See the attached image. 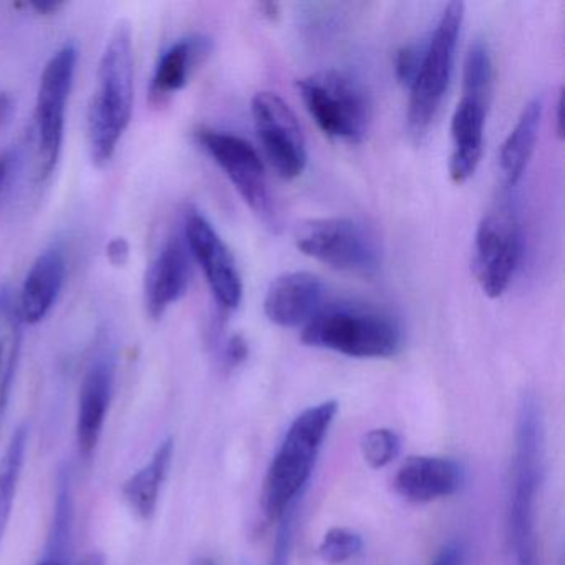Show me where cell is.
Returning a JSON list of instances; mask_svg holds the SVG:
<instances>
[{
	"instance_id": "5b68a950",
	"label": "cell",
	"mask_w": 565,
	"mask_h": 565,
	"mask_svg": "<svg viewBox=\"0 0 565 565\" xmlns=\"http://www.w3.org/2000/svg\"><path fill=\"white\" fill-rule=\"evenodd\" d=\"M300 97L317 127L333 140L362 143L372 125V98L345 71H320L299 82Z\"/></svg>"
},
{
	"instance_id": "8992f818",
	"label": "cell",
	"mask_w": 565,
	"mask_h": 565,
	"mask_svg": "<svg viewBox=\"0 0 565 565\" xmlns=\"http://www.w3.org/2000/svg\"><path fill=\"white\" fill-rule=\"evenodd\" d=\"M465 21V4L449 2L441 19L426 42L425 58L415 84L409 88L408 131L415 140H422L435 121L448 92L455 71L456 49Z\"/></svg>"
},
{
	"instance_id": "4dcf8cb0",
	"label": "cell",
	"mask_w": 565,
	"mask_h": 565,
	"mask_svg": "<svg viewBox=\"0 0 565 565\" xmlns=\"http://www.w3.org/2000/svg\"><path fill=\"white\" fill-rule=\"evenodd\" d=\"M429 565H466V548L461 542L452 541L439 548Z\"/></svg>"
},
{
	"instance_id": "e575fe53",
	"label": "cell",
	"mask_w": 565,
	"mask_h": 565,
	"mask_svg": "<svg viewBox=\"0 0 565 565\" xmlns=\"http://www.w3.org/2000/svg\"><path fill=\"white\" fill-rule=\"evenodd\" d=\"M12 114H14V98L8 92L0 90V128L11 121Z\"/></svg>"
},
{
	"instance_id": "d4e9b609",
	"label": "cell",
	"mask_w": 565,
	"mask_h": 565,
	"mask_svg": "<svg viewBox=\"0 0 565 565\" xmlns=\"http://www.w3.org/2000/svg\"><path fill=\"white\" fill-rule=\"evenodd\" d=\"M360 448L363 458L373 469H382L399 455L402 439L393 429L376 428L363 436Z\"/></svg>"
},
{
	"instance_id": "d6986e66",
	"label": "cell",
	"mask_w": 565,
	"mask_h": 565,
	"mask_svg": "<svg viewBox=\"0 0 565 565\" xmlns=\"http://www.w3.org/2000/svg\"><path fill=\"white\" fill-rule=\"evenodd\" d=\"M488 105V102L462 95L452 114L451 137L455 148L449 160L452 183H466L481 163Z\"/></svg>"
},
{
	"instance_id": "9c48e42d",
	"label": "cell",
	"mask_w": 565,
	"mask_h": 565,
	"mask_svg": "<svg viewBox=\"0 0 565 565\" xmlns=\"http://www.w3.org/2000/svg\"><path fill=\"white\" fill-rule=\"evenodd\" d=\"M78 51L74 44L58 49L45 64L35 102V143L39 178L51 177L61 160L65 114L77 72Z\"/></svg>"
},
{
	"instance_id": "83f0119b",
	"label": "cell",
	"mask_w": 565,
	"mask_h": 565,
	"mask_svg": "<svg viewBox=\"0 0 565 565\" xmlns=\"http://www.w3.org/2000/svg\"><path fill=\"white\" fill-rule=\"evenodd\" d=\"M297 504V502H296ZM296 504L290 505L277 525L276 541H274L273 554L269 565H289L290 551H292L294 525H296Z\"/></svg>"
},
{
	"instance_id": "f546056e",
	"label": "cell",
	"mask_w": 565,
	"mask_h": 565,
	"mask_svg": "<svg viewBox=\"0 0 565 565\" xmlns=\"http://www.w3.org/2000/svg\"><path fill=\"white\" fill-rule=\"evenodd\" d=\"M247 356H249V347L243 335H233L224 343L223 355H221L224 369H237L246 362Z\"/></svg>"
},
{
	"instance_id": "3957f363",
	"label": "cell",
	"mask_w": 565,
	"mask_h": 565,
	"mask_svg": "<svg viewBox=\"0 0 565 565\" xmlns=\"http://www.w3.org/2000/svg\"><path fill=\"white\" fill-rule=\"evenodd\" d=\"M398 320L365 303H330L303 327L302 342L352 359H390L403 349Z\"/></svg>"
},
{
	"instance_id": "ffe728a7",
	"label": "cell",
	"mask_w": 565,
	"mask_h": 565,
	"mask_svg": "<svg viewBox=\"0 0 565 565\" xmlns=\"http://www.w3.org/2000/svg\"><path fill=\"white\" fill-rule=\"evenodd\" d=\"M173 455L174 439L167 438L160 443L157 451L151 456L150 462L125 481V501L128 502L131 511L143 521H150L157 511L161 486L170 472Z\"/></svg>"
},
{
	"instance_id": "2e32d148",
	"label": "cell",
	"mask_w": 565,
	"mask_h": 565,
	"mask_svg": "<svg viewBox=\"0 0 565 565\" xmlns=\"http://www.w3.org/2000/svg\"><path fill=\"white\" fill-rule=\"evenodd\" d=\"M465 482L462 466L441 456H409L395 476V489L403 499L416 504L449 498Z\"/></svg>"
},
{
	"instance_id": "ba28073f",
	"label": "cell",
	"mask_w": 565,
	"mask_h": 565,
	"mask_svg": "<svg viewBox=\"0 0 565 565\" xmlns=\"http://www.w3.org/2000/svg\"><path fill=\"white\" fill-rule=\"evenodd\" d=\"M522 226L509 201L495 204L479 223L472 270L484 296L499 299L511 286L522 259Z\"/></svg>"
},
{
	"instance_id": "6da1fadb",
	"label": "cell",
	"mask_w": 565,
	"mask_h": 565,
	"mask_svg": "<svg viewBox=\"0 0 565 565\" xmlns=\"http://www.w3.org/2000/svg\"><path fill=\"white\" fill-rule=\"evenodd\" d=\"M134 32L128 22L115 25L102 54L97 87L88 107V150L95 167L110 163L134 115Z\"/></svg>"
},
{
	"instance_id": "cb8c5ba5",
	"label": "cell",
	"mask_w": 565,
	"mask_h": 565,
	"mask_svg": "<svg viewBox=\"0 0 565 565\" xmlns=\"http://www.w3.org/2000/svg\"><path fill=\"white\" fill-rule=\"evenodd\" d=\"M492 78H494V67H492L491 51L484 42H475L469 47L468 55H466L465 72H462V95L489 104Z\"/></svg>"
},
{
	"instance_id": "7c38bea8",
	"label": "cell",
	"mask_w": 565,
	"mask_h": 565,
	"mask_svg": "<svg viewBox=\"0 0 565 565\" xmlns=\"http://www.w3.org/2000/svg\"><path fill=\"white\" fill-rule=\"evenodd\" d=\"M183 236L191 257L206 277L217 306L226 312L236 310L243 300V279L236 259L223 237L198 210L186 211Z\"/></svg>"
},
{
	"instance_id": "603a6c76",
	"label": "cell",
	"mask_w": 565,
	"mask_h": 565,
	"mask_svg": "<svg viewBox=\"0 0 565 565\" xmlns=\"http://www.w3.org/2000/svg\"><path fill=\"white\" fill-rule=\"evenodd\" d=\"M28 439V426H19L6 448L4 456H0V542L4 539L9 519H11L19 479H21L22 468H24Z\"/></svg>"
},
{
	"instance_id": "74e56055",
	"label": "cell",
	"mask_w": 565,
	"mask_h": 565,
	"mask_svg": "<svg viewBox=\"0 0 565 565\" xmlns=\"http://www.w3.org/2000/svg\"><path fill=\"white\" fill-rule=\"evenodd\" d=\"M196 565H216V564H214V562L211 561V558H201V561L198 562Z\"/></svg>"
},
{
	"instance_id": "f1b7e54d",
	"label": "cell",
	"mask_w": 565,
	"mask_h": 565,
	"mask_svg": "<svg viewBox=\"0 0 565 565\" xmlns=\"http://www.w3.org/2000/svg\"><path fill=\"white\" fill-rule=\"evenodd\" d=\"M21 167V154L15 148L0 151V200L6 196L18 177Z\"/></svg>"
},
{
	"instance_id": "e0dca14e",
	"label": "cell",
	"mask_w": 565,
	"mask_h": 565,
	"mask_svg": "<svg viewBox=\"0 0 565 565\" xmlns=\"http://www.w3.org/2000/svg\"><path fill=\"white\" fill-rule=\"evenodd\" d=\"M213 52V41L207 35L194 34L178 39L177 42L164 49L163 54L154 65L151 77L150 104L163 107L173 95L183 90L190 84L194 72L207 61Z\"/></svg>"
},
{
	"instance_id": "7a4b0ae2",
	"label": "cell",
	"mask_w": 565,
	"mask_h": 565,
	"mask_svg": "<svg viewBox=\"0 0 565 565\" xmlns=\"http://www.w3.org/2000/svg\"><path fill=\"white\" fill-rule=\"evenodd\" d=\"M544 472V423L531 393L522 396L515 423L514 458L508 502V534L515 565L537 562L535 508Z\"/></svg>"
},
{
	"instance_id": "1f68e13d",
	"label": "cell",
	"mask_w": 565,
	"mask_h": 565,
	"mask_svg": "<svg viewBox=\"0 0 565 565\" xmlns=\"http://www.w3.org/2000/svg\"><path fill=\"white\" fill-rule=\"evenodd\" d=\"M107 259L110 260L111 266H127L128 259H130V244L125 237H115L108 243Z\"/></svg>"
},
{
	"instance_id": "8d00e7d4",
	"label": "cell",
	"mask_w": 565,
	"mask_h": 565,
	"mask_svg": "<svg viewBox=\"0 0 565 565\" xmlns=\"http://www.w3.org/2000/svg\"><path fill=\"white\" fill-rule=\"evenodd\" d=\"M260 11H263L264 15H267V18L273 19V21L277 18V14H279V12H277V4H273V2L260 6Z\"/></svg>"
},
{
	"instance_id": "277c9868",
	"label": "cell",
	"mask_w": 565,
	"mask_h": 565,
	"mask_svg": "<svg viewBox=\"0 0 565 565\" xmlns=\"http://www.w3.org/2000/svg\"><path fill=\"white\" fill-rule=\"evenodd\" d=\"M337 413L339 403L327 399L303 409L287 429L264 479L263 509L270 521H279L284 512L296 504Z\"/></svg>"
},
{
	"instance_id": "30bf717a",
	"label": "cell",
	"mask_w": 565,
	"mask_h": 565,
	"mask_svg": "<svg viewBox=\"0 0 565 565\" xmlns=\"http://www.w3.org/2000/svg\"><path fill=\"white\" fill-rule=\"evenodd\" d=\"M196 140L224 171L244 203L259 220L274 226L277 223L276 204L270 194L266 168L256 148L237 135L213 128H200Z\"/></svg>"
},
{
	"instance_id": "d6a6232c",
	"label": "cell",
	"mask_w": 565,
	"mask_h": 565,
	"mask_svg": "<svg viewBox=\"0 0 565 565\" xmlns=\"http://www.w3.org/2000/svg\"><path fill=\"white\" fill-rule=\"evenodd\" d=\"M38 565H67V557H61V555L45 552V557L42 558ZM77 565H105V558L100 552H92V554H88L87 557Z\"/></svg>"
},
{
	"instance_id": "836d02e7",
	"label": "cell",
	"mask_w": 565,
	"mask_h": 565,
	"mask_svg": "<svg viewBox=\"0 0 565 565\" xmlns=\"http://www.w3.org/2000/svg\"><path fill=\"white\" fill-rule=\"evenodd\" d=\"M38 14L41 15H54L57 14L61 9H64V2L61 0H32L31 4Z\"/></svg>"
},
{
	"instance_id": "ac0fdd59",
	"label": "cell",
	"mask_w": 565,
	"mask_h": 565,
	"mask_svg": "<svg viewBox=\"0 0 565 565\" xmlns=\"http://www.w3.org/2000/svg\"><path fill=\"white\" fill-rule=\"evenodd\" d=\"M65 277L67 259L61 247H51L34 260L15 299L22 322L38 326L51 313L64 289Z\"/></svg>"
},
{
	"instance_id": "9a60e30c",
	"label": "cell",
	"mask_w": 565,
	"mask_h": 565,
	"mask_svg": "<svg viewBox=\"0 0 565 565\" xmlns=\"http://www.w3.org/2000/svg\"><path fill=\"white\" fill-rule=\"evenodd\" d=\"M326 286L310 273H287L270 284L264 299L267 319L284 329L306 327L326 303Z\"/></svg>"
},
{
	"instance_id": "7402d4cb",
	"label": "cell",
	"mask_w": 565,
	"mask_h": 565,
	"mask_svg": "<svg viewBox=\"0 0 565 565\" xmlns=\"http://www.w3.org/2000/svg\"><path fill=\"white\" fill-rule=\"evenodd\" d=\"M22 322L18 300L11 290H0V415L8 405L22 345Z\"/></svg>"
},
{
	"instance_id": "8fae6325",
	"label": "cell",
	"mask_w": 565,
	"mask_h": 565,
	"mask_svg": "<svg viewBox=\"0 0 565 565\" xmlns=\"http://www.w3.org/2000/svg\"><path fill=\"white\" fill-rule=\"evenodd\" d=\"M254 127L270 168L282 180H296L307 167L306 138L292 108L273 92L254 95Z\"/></svg>"
},
{
	"instance_id": "44dd1931",
	"label": "cell",
	"mask_w": 565,
	"mask_h": 565,
	"mask_svg": "<svg viewBox=\"0 0 565 565\" xmlns=\"http://www.w3.org/2000/svg\"><path fill=\"white\" fill-rule=\"evenodd\" d=\"M541 121L542 100L534 98L525 105L518 124L502 145L499 168L509 188L515 186L527 170L537 145Z\"/></svg>"
},
{
	"instance_id": "52a82bcc",
	"label": "cell",
	"mask_w": 565,
	"mask_h": 565,
	"mask_svg": "<svg viewBox=\"0 0 565 565\" xmlns=\"http://www.w3.org/2000/svg\"><path fill=\"white\" fill-rule=\"evenodd\" d=\"M296 244L306 256L355 276H373L382 264L375 237L349 217L306 221L297 227Z\"/></svg>"
},
{
	"instance_id": "4316f807",
	"label": "cell",
	"mask_w": 565,
	"mask_h": 565,
	"mask_svg": "<svg viewBox=\"0 0 565 565\" xmlns=\"http://www.w3.org/2000/svg\"><path fill=\"white\" fill-rule=\"evenodd\" d=\"M426 44L419 42V44L403 45L398 52H396L395 58V75L396 81L405 88H412L415 84L416 77H418L419 68H422L423 58H425Z\"/></svg>"
},
{
	"instance_id": "484cf974",
	"label": "cell",
	"mask_w": 565,
	"mask_h": 565,
	"mask_svg": "<svg viewBox=\"0 0 565 565\" xmlns=\"http://www.w3.org/2000/svg\"><path fill=\"white\" fill-rule=\"evenodd\" d=\"M362 535L345 527H333L323 535L319 554L329 564H343L362 552Z\"/></svg>"
},
{
	"instance_id": "4fadbf2b",
	"label": "cell",
	"mask_w": 565,
	"mask_h": 565,
	"mask_svg": "<svg viewBox=\"0 0 565 565\" xmlns=\"http://www.w3.org/2000/svg\"><path fill=\"white\" fill-rule=\"evenodd\" d=\"M115 370H117V363H115L114 353L107 349L100 350L92 359L82 380L81 395H78L77 445L78 452L85 461L94 456L104 431L111 393H114Z\"/></svg>"
},
{
	"instance_id": "d590c367",
	"label": "cell",
	"mask_w": 565,
	"mask_h": 565,
	"mask_svg": "<svg viewBox=\"0 0 565 565\" xmlns=\"http://www.w3.org/2000/svg\"><path fill=\"white\" fill-rule=\"evenodd\" d=\"M555 107H557V115H555L557 117V135L558 138H564V94L562 92L558 94Z\"/></svg>"
},
{
	"instance_id": "5bb4252c",
	"label": "cell",
	"mask_w": 565,
	"mask_h": 565,
	"mask_svg": "<svg viewBox=\"0 0 565 565\" xmlns=\"http://www.w3.org/2000/svg\"><path fill=\"white\" fill-rule=\"evenodd\" d=\"M191 260L183 234L171 236L151 260L145 276V306L151 319L160 320L183 299L190 287Z\"/></svg>"
}]
</instances>
